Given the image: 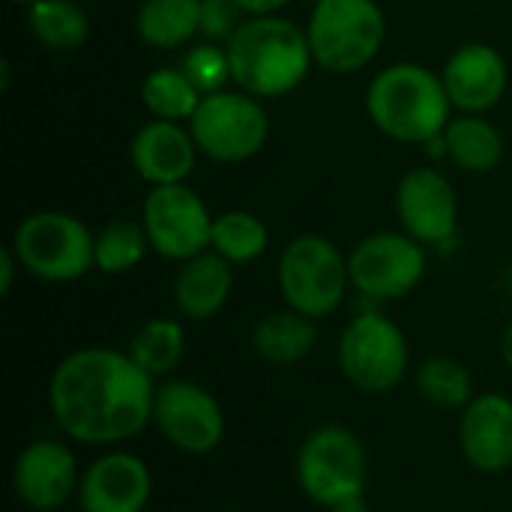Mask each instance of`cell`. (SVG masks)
Returning a JSON list of instances; mask_svg holds the SVG:
<instances>
[{
  "label": "cell",
  "instance_id": "6da1fadb",
  "mask_svg": "<svg viewBox=\"0 0 512 512\" xmlns=\"http://www.w3.org/2000/svg\"><path fill=\"white\" fill-rule=\"evenodd\" d=\"M156 381L126 354L90 345L66 354L48 381V408L78 444L111 447L153 426Z\"/></svg>",
  "mask_w": 512,
  "mask_h": 512
},
{
  "label": "cell",
  "instance_id": "7a4b0ae2",
  "mask_svg": "<svg viewBox=\"0 0 512 512\" xmlns=\"http://www.w3.org/2000/svg\"><path fill=\"white\" fill-rule=\"evenodd\" d=\"M225 48L234 87L264 102L294 93L315 66L306 27L282 12L246 15Z\"/></svg>",
  "mask_w": 512,
  "mask_h": 512
},
{
  "label": "cell",
  "instance_id": "3957f363",
  "mask_svg": "<svg viewBox=\"0 0 512 512\" xmlns=\"http://www.w3.org/2000/svg\"><path fill=\"white\" fill-rule=\"evenodd\" d=\"M366 114L390 141L423 147L447 129L456 108L441 72L414 60H399L372 75L366 87Z\"/></svg>",
  "mask_w": 512,
  "mask_h": 512
},
{
  "label": "cell",
  "instance_id": "277c9868",
  "mask_svg": "<svg viewBox=\"0 0 512 512\" xmlns=\"http://www.w3.org/2000/svg\"><path fill=\"white\" fill-rule=\"evenodd\" d=\"M303 27L315 66L333 75L366 69L387 39V15L378 0H315Z\"/></svg>",
  "mask_w": 512,
  "mask_h": 512
},
{
  "label": "cell",
  "instance_id": "5b68a950",
  "mask_svg": "<svg viewBox=\"0 0 512 512\" xmlns=\"http://www.w3.org/2000/svg\"><path fill=\"white\" fill-rule=\"evenodd\" d=\"M9 246L21 270L42 282H78L96 270V234L66 210L27 213L15 225Z\"/></svg>",
  "mask_w": 512,
  "mask_h": 512
},
{
  "label": "cell",
  "instance_id": "8992f818",
  "mask_svg": "<svg viewBox=\"0 0 512 512\" xmlns=\"http://www.w3.org/2000/svg\"><path fill=\"white\" fill-rule=\"evenodd\" d=\"M276 285L288 309L324 321L345 303L351 288L348 255L324 234H297L279 255Z\"/></svg>",
  "mask_w": 512,
  "mask_h": 512
},
{
  "label": "cell",
  "instance_id": "52a82bcc",
  "mask_svg": "<svg viewBox=\"0 0 512 512\" xmlns=\"http://www.w3.org/2000/svg\"><path fill=\"white\" fill-rule=\"evenodd\" d=\"M339 369L351 387L369 396L396 390L411 366L405 330L381 309L357 312L339 336Z\"/></svg>",
  "mask_w": 512,
  "mask_h": 512
},
{
  "label": "cell",
  "instance_id": "ba28073f",
  "mask_svg": "<svg viewBox=\"0 0 512 512\" xmlns=\"http://www.w3.org/2000/svg\"><path fill=\"white\" fill-rule=\"evenodd\" d=\"M189 132L204 159L240 165L255 159L270 138V114L264 99L243 90L207 93L189 120Z\"/></svg>",
  "mask_w": 512,
  "mask_h": 512
},
{
  "label": "cell",
  "instance_id": "9c48e42d",
  "mask_svg": "<svg viewBox=\"0 0 512 512\" xmlns=\"http://www.w3.org/2000/svg\"><path fill=\"white\" fill-rule=\"evenodd\" d=\"M369 456L363 441L345 426H318L312 429L297 450V486L318 504L333 507L339 501L357 498L366 492Z\"/></svg>",
  "mask_w": 512,
  "mask_h": 512
},
{
  "label": "cell",
  "instance_id": "30bf717a",
  "mask_svg": "<svg viewBox=\"0 0 512 512\" xmlns=\"http://www.w3.org/2000/svg\"><path fill=\"white\" fill-rule=\"evenodd\" d=\"M429 270V249L411 234L375 231L348 252L351 288L369 303L408 297Z\"/></svg>",
  "mask_w": 512,
  "mask_h": 512
},
{
  "label": "cell",
  "instance_id": "8fae6325",
  "mask_svg": "<svg viewBox=\"0 0 512 512\" xmlns=\"http://www.w3.org/2000/svg\"><path fill=\"white\" fill-rule=\"evenodd\" d=\"M213 213L189 183L150 186L141 204V222L150 249L174 264H183L210 249Z\"/></svg>",
  "mask_w": 512,
  "mask_h": 512
},
{
  "label": "cell",
  "instance_id": "7c38bea8",
  "mask_svg": "<svg viewBox=\"0 0 512 512\" xmlns=\"http://www.w3.org/2000/svg\"><path fill=\"white\" fill-rule=\"evenodd\" d=\"M153 426L159 435L186 456H207L225 438V414L216 396L186 378L156 384Z\"/></svg>",
  "mask_w": 512,
  "mask_h": 512
},
{
  "label": "cell",
  "instance_id": "4fadbf2b",
  "mask_svg": "<svg viewBox=\"0 0 512 512\" xmlns=\"http://www.w3.org/2000/svg\"><path fill=\"white\" fill-rule=\"evenodd\" d=\"M396 219L426 249H444L459 234V195L441 168H414L396 186Z\"/></svg>",
  "mask_w": 512,
  "mask_h": 512
},
{
  "label": "cell",
  "instance_id": "5bb4252c",
  "mask_svg": "<svg viewBox=\"0 0 512 512\" xmlns=\"http://www.w3.org/2000/svg\"><path fill=\"white\" fill-rule=\"evenodd\" d=\"M78 459L63 441H33L12 465V492L33 512H54L78 498Z\"/></svg>",
  "mask_w": 512,
  "mask_h": 512
},
{
  "label": "cell",
  "instance_id": "9a60e30c",
  "mask_svg": "<svg viewBox=\"0 0 512 512\" xmlns=\"http://www.w3.org/2000/svg\"><path fill=\"white\" fill-rule=\"evenodd\" d=\"M153 498L147 462L129 450H108L81 471V512H144Z\"/></svg>",
  "mask_w": 512,
  "mask_h": 512
},
{
  "label": "cell",
  "instance_id": "2e32d148",
  "mask_svg": "<svg viewBox=\"0 0 512 512\" xmlns=\"http://www.w3.org/2000/svg\"><path fill=\"white\" fill-rule=\"evenodd\" d=\"M441 81L456 114H489L507 96L510 63L489 42H465L447 57Z\"/></svg>",
  "mask_w": 512,
  "mask_h": 512
},
{
  "label": "cell",
  "instance_id": "e0dca14e",
  "mask_svg": "<svg viewBox=\"0 0 512 512\" xmlns=\"http://www.w3.org/2000/svg\"><path fill=\"white\" fill-rule=\"evenodd\" d=\"M459 447L465 462L480 474H504L512 468V399L504 393H477L459 411Z\"/></svg>",
  "mask_w": 512,
  "mask_h": 512
},
{
  "label": "cell",
  "instance_id": "ac0fdd59",
  "mask_svg": "<svg viewBox=\"0 0 512 512\" xmlns=\"http://www.w3.org/2000/svg\"><path fill=\"white\" fill-rule=\"evenodd\" d=\"M198 144L189 132V123L174 120H147L129 141V162L147 186L186 183L198 165Z\"/></svg>",
  "mask_w": 512,
  "mask_h": 512
},
{
  "label": "cell",
  "instance_id": "d6986e66",
  "mask_svg": "<svg viewBox=\"0 0 512 512\" xmlns=\"http://www.w3.org/2000/svg\"><path fill=\"white\" fill-rule=\"evenodd\" d=\"M234 291V264L219 252L207 249L180 264L174 276V306L186 321H210L216 318Z\"/></svg>",
  "mask_w": 512,
  "mask_h": 512
},
{
  "label": "cell",
  "instance_id": "ffe728a7",
  "mask_svg": "<svg viewBox=\"0 0 512 512\" xmlns=\"http://www.w3.org/2000/svg\"><path fill=\"white\" fill-rule=\"evenodd\" d=\"M447 162L465 174H489L501 165L507 141L486 114H453L444 129Z\"/></svg>",
  "mask_w": 512,
  "mask_h": 512
},
{
  "label": "cell",
  "instance_id": "44dd1931",
  "mask_svg": "<svg viewBox=\"0 0 512 512\" xmlns=\"http://www.w3.org/2000/svg\"><path fill=\"white\" fill-rule=\"evenodd\" d=\"M318 345V321L294 312L279 309L264 315L252 330V351L273 366H294L306 360Z\"/></svg>",
  "mask_w": 512,
  "mask_h": 512
},
{
  "label": "cell",
  "instance_id": "7402d4cb",
  "mask_svg": "<svg viewBox=\"0 0 512 512\" xmlns=\"http://www.w3.org/2000/svg\"><path fill=\"white\" fill-rule=\"evenodd\" d=\"M135 33L156 51L186 48L201 36V0H144L135 12Z\"/></svg>",
  "mask_w": 512,
  "mask_h": 512
},
{
  "label": "cell",
  "instance_id": "603a6c76",
  "mask_svg": "<svg viewBox=\"0 0 512 512\" xmlns=\"http://www.w3.org/2000/svg\"><path fill=\"white\" fill-rule=\"evenodd\" d=\"M27 27L33 39L54 54L78 51L90 39V18L75 0H36L27 6Z\"/></svg>",
  "mask_w": 512,
  "mask_h": 512
},
{
  "label": "cell",
  "instance_id": "cb8c5ba5",
  "mask_svg": "<svg viewBox=\"0 0 512 512\" xmlns=\"http://www.w3.org/2000/svg\"><path fill=\"white\" fill-rule=\"evenodd\" d=\"M126 354L153 381L168 378L186 357V330L177 318H150L132 333Z\"/></svg>",
  "mask_w": 512,
  "mask_h": 512
},
{
  "label": "cell",
  "instance_id": "d4e9b609",
  "mask_svg": "<svg viewBox=\"0 0 512 512\" xmlns=\"http://www.w3.org/2000/svg\"><path fill=\"white\" fill-rule=\"evenodd\" d=\"M204 93L192 84V78L180 66H159L141 81V105L156 120L189 123Z\"/></svg>",
  "mask_w": 512,
  "mask_h": 512
},
{
  "label": "cell",
  "instance_id": "484cf974",
  "mask_svg": "<svg viewBox=\"0 0 512 512\" xmlns=\"http://www.w3.org/2000/svg\"><path fill=\"white\" fill-rule=\"evenodd\" d=\"M270 246V228L261 216L249 210H225L213 219L210 249L219 252L234 267H246L258 261Z\"/></svg>",
  "mask_w": 512,
  "mask_h": 512
},
{
  "label": "cell",
  "instance_id": "4316f807",
  "mask_svg": "<svg viewBox=\"0 0 512 512\" xmlns=\"http://www.w3.org/2000/svg\"><path fill=\"white\" fill-rule=\"evenodd\" d=\"M414 387L426 405L441 411H465L477 396L468 366L453 357H429L417 369Z\"/></svg>",
  "mask_w": 512,
  "mask_h": 512
},
{
  "label": "cell",
  "instance_id": "83f0119b",
  "mask_svg": "<svg viewBox=\"0 0 512 512\" xmlns=\"http://www.w3.org/2000/svg\"><path fill=\"white\" fill-rule=\"evenodd\" d=\"M150 249L141 219H111L96 231V270L105 276L132 273Z\"/></svg>",
  "mask_w": 512,
  "mask_h": 512
},
{
  "label": "cell",
  "instance_id": "f1b7e54d",
  "mask_svg": "<svg viewBox=\"0 0 512 512\" xmlns=\"http://www.w3.org/2000/svg\"><path fill=\"white\" fill-rule=\"evenodd\" d=\"M180 69L192 78V84L207 96V93H219L228 90V84H234L231 78V60H228V48L222 42H198L183 54Z\"/></svg>",
  "mask_w": 512,
  "mask_h": 512
},
{
  "label": "cell",
  "instance_id": "f546056e",
  "mask_svg": "<svg viewBox=\"0 0 512 512\" xmlns=\"http://www.w3.org/2000/svg\"><path fill=\"white\" fill-rule=\"evenodd\" d=\"M243 9L237 0H201V36L210 42H228L243 24Z\"/></svg>",
  "mask_w": 512,
  "mask_h": 512
},
{
  "label": "cell",
  "instance_id": "4dcf8cb0",
  "mask_svg": "<svg viewBox=\"0 0 512 512\" xmlns=\"http://www.w3.org/2000/svg\"><path fill=\"white\" fill-rule=\"evenodd\" d=\"M18 258L12 252V246L0 249V294H9L12 291V282H15V270H18Z\"/></svg>",
  "mask_w": 512,
  "mask_h": 512
},
{
  "label": "cell",
  "instance_id": "1f68e13d",
  "mask_svg": "<svg viewBox=\"0 0 512 512\" xmlns=\"http://www.w3.org/2000/svg\"><path fill=\"white\" fill-rule=\"evenodd\" d=\"M294 0H237L243 15H279Z\"/></svg>",
  "mask_w": 512,
  "mask_h": 512
},
{
  "label": "cell",
  "instance_id": "d6a6232c",
  "mask_svg": "<svg viewBox=\"0 0 512 512\" xmlns=\"http://www.w3.org/2000/svg\"><path fill=\"white\" fill-rule=\"evenodd\" d=\"M327 512H372V510H369L366 498H363V495H357V498H348V501H339V504L327 507Z\"/></svg>",
  "mask_w": 512,
  "mask_h": 512
},
{
  "label": "cell",
  "instance_id": "836d02e7",
  "mask_svg": "<svg viewBox=\"0 0 512 512\" xmlns=\"http://www.w3.org/2000/svg\"><path fill=\"white\" fill-rule=\"evenodd\" d=\"M501 360H504V366L512 372V321L507 324L504 336H501Z\"/></svg>",
  "mask_w": 512,
  "mask_h": 512
},
{
  "label": "cell",
  "instance_id": "e575fe53",
  "mask_svg": "<svg viewBox=\"0 0 512 512\" xmlns=\"http://www.w3.org/2000/svg\"><path fill=\"white\" fill-rule=\"evenodd\" d=\"M504 288H507V294H510V300H512V264H510V270H507V276H504Z\"/></svg>",
  "mask_w": 512,
  "mask_h": 512
},
{
  "label": "cell",
  "instance_id": "d590c367",
  "mask_svg": "<svg viewBox=\"0 0 512 512\" xmlns=\"http://www.w3.org/2000/svg\"><path fill=\"white\" fill-rule=\"evenodd\" d=\"M6 3H15V6H33L36 0H6Z\"/></svg>",
  "mask_w": 512,
  "mask_h": 512
}]
</instances>
